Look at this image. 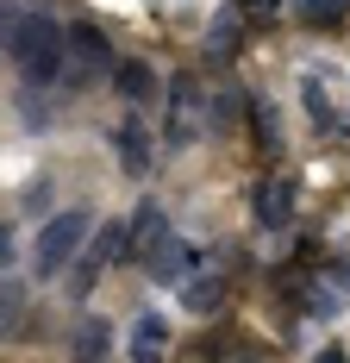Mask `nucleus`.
<instances>
[{"mask_svg": "<svg viewBox=\"0 0 350 363\" xmlns=\"http://www.w3.org/2000/svg\"><path fill=\"white\" fill-rule=\"evenodd\" d=\"M6 50H13L19 75H26L32 88H44V82H57V75H63L69 38H63V26H57L50 13H26V19H13V32H6Z\"/></svg>", "mask_w": 350, "mask_h": 363, "instance_id": "nucleus-1", "label": "nucleus"}, {"mask_svg": "<svg viewBox=\"0 0 350 363\" xmlns=\"http://www.w3.org/2000/svg\"><path fill=\"white\" fill-rule=\"evenodd\" d=\"M88 225H94V219L81 213V207H75V213H57V219H50V225L38 232V245H32L38 276H63V269L75 263V251L88 245Z\"/></svg>", "mask_w": 350, "mask_h": 363, "instance_id": "nucleus-2", "label": "nucleus"}, {"mask_svg": "<svg viewBox=\"0 0 350 363\" xmlns=\"http://www.w3.org/2000/svg\"><path fill=\"white\" fill-rule=\"evenodd\" d=\"M63 38L75 44V57H81L88 69H106V63H113V44H106V32H101V26H69Z\"/></svg>", "mask_w": 350, "mask_h": 363, "instance_id": "nucleus-3", "label": "nucleus"}, {"mask_svg": "<svg viewBox=\"0 0 350 363\" xmlns=\"http://www.w3.org/2000/svg\"><path fill=\"white\" fill-rule=\"evenodd\" d=\"M194 257H201V251H188L181 238H163V251L144 257V263H150V276H157V282H181V269H188Z\"/></svg>", "mask_w": 350, "mask_h": 363, "instance_id": "nucleus-4", "label": "nucleus"}, {"mask_svg": "<svg viewBox=\"0 0 350 363\" xmlns=\"http://www.w3.org/2000/svg\"><path fill=\"white\" fill-rule=\"evenodd\" d=\"M288 201H294V182H263L256 219H263V225H288Z\"/></svg>", "mask_w": 350, "mask_h": 363, "instance_id": "nucleus-5", "label": "nucleus"}, {"mask_svg": "<svg viewBox=\"0 0 350 363\" xmlns=\"http://www.w3.org/2000/svg\"><path fill=\"white\" fill-rule=\"evenodd\" d=\"M113 82H119V94H125V101H132V107H138V101H150V94H157V75L144 69V63H119V69H113Z\"/></svg>", "mask_w": 350, "mask_h": 363, "instance_id": "nucleus-6", "label": "nucleus"}, {"mask_svg": "<svg viewBox=\"0 0 350 363\" xmlns=\"http://www.w3.org/2000/svg\"><path fill=\"white\" fill-rule=\"evenodd\" d=\"M219 294H225V282H219V276L188 282V289H181V307H188V313H213V307H219Z\"/></svg>", "mask_w": 350, "mask_h": 363, "instance_id": "nucleus-7", "label": "nucleus"}, {"mask_svg": "<svg viewBox=\"0 0 350 363\" xmlns=\"http://www.w3.org/2000/svg\"><path fill=\"white\" fill-rule=\"evenodd\" d=\"M19 313H26V289L19 282H0V332L19 326Z\"/></svg>", "mask_w": 350, "mask_h": 363, "instance_id": "nucleus-8", "label": "nucleus"}, {"mask_svg": "<svg viewBox=\"0 0 350 363\" xmlns=\"http://www.w3.org/2000/svg\"><path fill=\"white\" fill-rule=\"evenodd\" d=\"M0 263H13V238H6V225H0Z\"/></svg>", "mask_w": 350, "mask_h": 363, "instance_id": "nucleus-9", "label": "nucleus"}, {"mask_svg": "<svg viewBox=\"0 0 350 363\" xmlns=\"http://www.w3.org/2000/svg\"><path fill=\"white\" fill-rule=\"evenodd\" d=\"M332 276H338V282H350V263H338V269H332Z\"/></svg>", "mask_w": 350, "mask_h": 363, "instance_id": "nucleus-10", "label": "nucleus"}, {"mask_svg": "<svg viewBox=\"0 0 350 363\" xmlns=\"http://www.w3.org/2000/svg\"><path fill=\"white\" fill-rule=\"evenodd\" d=\"M319 363H344V351H325V357H319Z\"/></svg>", "mask_w": 350, "mask_h": 363, "instance_id": "nucleus-11", "label": "nucleus"}]
</instances>
